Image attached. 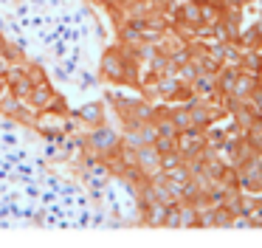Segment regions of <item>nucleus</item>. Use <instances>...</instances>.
<instances>
[{
	"mask_svg": "<svg viewBox=\"0 0 262 248\" xmlns=\"http://www.w3.org/2000/svg\"><path fill=\"white\" fill-rule=\"evenodd\" d=\"M0 118L40 133L65 138L74 130L76 113L54 88L48 73L17 43L0 31Z\"/></svg>",
	"mask_w": 262,
	"mask_h": 248,
	"instance_id": "nucleus-1",
	"label": "nucleus"
}]
</instances>
